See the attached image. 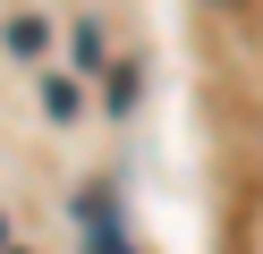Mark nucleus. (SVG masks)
<instances>
[{"mask_svg":"<svg viewBox=\"0 0 263 254\" xmlns=\"http://www.w3.org/2000/svg\"><path fill=\"white\" fill-rule=\"evenodd\" d=\"M85 246H93V254H127V246H119V212H110V195H85Z\"/></svg>","mask_w":263,"mask_h":254,"instance_id":"1","label":"nucleus"}]
</instances>
